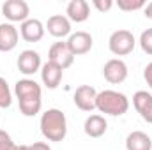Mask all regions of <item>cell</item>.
I'll return each instance as SVG.
<instances>
[{"instance_id": "22", "label": "cell", "mask_w": 152, "mask_h": 150, "mask_svg": "<svg viewBox=\"0 0 152 150\" xmlns=\"http://www.w3.org/2000/svg\"><path fill=\"white\" fill-rule=\"evenodd\" d=\"M0 150H18V145L12 141L11 134L4 129H0Z\"/></svg>"}, {"instance_id": "4", "label": "cell", "mask_w": 152, "mask_h": 150, "mask_svg": "<svg viewBox=\"0 0 152 150\" xmlns=\"http://www.w3.org/2000/svg\"><path fill=\"white\" fill-rule=\"evenodd\" d=\"M134 46H136V39L133 36V32H129L126 28L115 30L108 39V48L115 57H126V55L133 53Z\"/></svg>"}, {"instance_id": "27", "label": "cell", "mask_w": 152, "mask_h": 150, "mask_svg": "<svg viewBox=\"0 0 152 150\" xmlns=\"http://www.w3.org/2000/svg\"><path fill=\"white\" fill-rule=\"evenodd\" d=\"M18 150H30V145H18Z\"/></svg>"}, {"instance_id": "13", "label": "cell", "mask_w": 152, "mask_h": 150, "mask_svg": "<svg viewBox=\"0 0 152 150\" xmlns=\"http://www.w3.org/2000/svg\"><path fill=\"white\" fill-rule=\"evenodd\" d=\"M39 73H41V81H42V85H44L46 88H50V90H55V88L60 85V81H62L64 69L48 60L46 64H42V67H41Z\"/></svg>"}, {"instance_id": "6", "label": "cell", "mask_w": 152, "mask_h": 150, "mask_svg": "<svg viewBox=\"0 0 152 150\" xmlns=\"http://www.w3.org/2000/svg\"><path fill=\"white\" fill-rule=\"evenodd\" d=\"M127 64L122 58H112L103 66V76L108 83L112 85H120L127 79Z\"/></svg>"}, {"instance_id": "11", "label": "cell", "mask_w": 152, "mask_h": 150, "mask_svg": "<svg viewBox=\"0 0 152 150\" xmlns=\"http://www.w3.org/2000/svg\"><path fill=\"white\" fill-rule=\"evenodd\" d=\"M46 30L50 36L57 39H64V37H69L73 32H71V21L67 20V16L64 14H53L48 18L46 21Z\"/></svg>"}, {"instance_id": "3", "label": "cell", "mask_w": 152, "mask_h": 150, "mask_svg": "<svg viewBox=\"0 0 152 150\" xmlns=\"http://www.w3.org/2000/svg\"><path fill=\"white\" fill-rule=\"evenodd\" d=\"M96 110L110 117H122L129 110V99L117 90H101L96 97Z\"/></svg>"}, {"instance_id": "14", "label": "cell", "mask_w": 152, "mask_h": 150, "mask_svg": "<svg viewBox=\"0 0 152 150\" xmlns=\"http://www.w3.org/2000/svg\"><path fill=\"white\" fill-rule=\"evenodd\" d=\"M20 42V32L12 23H0V51L9 53Z\"/></svg>"}, {"instance_id": "9", "label": "cell", "mask_w": 152, "mask_h": 150, "mask_svg": "<svg viewBox=\"0 0 152 150\" xmlns=\"http://www.w3.org/2000/svg\"><path fill=\"white\" fill-rule=\"evenodd\" d=\"M16 64H18L20 73L25 74V76L36 74L37 71H41V67H42L41 55H39L37 51H34V50H25V51H21Z\"/></svg>"}, {"instance_id": "25", "label": "cell", "mask_w": 152, "mask_h": 150, "mask_svg": "<svg viewBox=\"0 0 152 150\" xmlns=\"http://www.w3.org/2000/svg\"><path fill=\"white\" fill-rule=\"evenodd\" d=\"M30 150H51V147L46 141H36L30 145Z\"/></svg>"}, {"instance_id": "15", "label": "cell", "mask_w": 152, "mask_h": 150, "mask_svg": "<svg viewBox=\"0 0 152 150\" xmlns=\"http://www.w3.org/2000/svg\"><path fill=\"white\" fill-rule=\"evenodd\" d=\"M133 106L136 113L147 122L152 124V94L147 90H138L133 95Z\"/></svg>"}, {"instance_id": "12", "label": "cell", "mask_w": 152, "mask_h": 150, "mask_svg": "<svg viewBox=\"0 0 152 150\" xmlns=\"http://www.w3.org/2000/svg\"><path fill=\"white\" fill-rule=\"evenodd\" d=\"M44 32H46V27L37 18H28L20 27V36L27 42H39L41 39L44 37Z\"/></svg>"}, {"instance_id": "18", "label": "cell", "mask_w": 152, "mask_h": 150, "mask_svg": "<svg viewBox=\"0 0 152 150\" xmlns=\"http://www.w3.org/2000/svg\"><path fill=\"white\" fill-rule=\"evenodd\" d=\"M126 150H152L151 136L143 131H133L126 138Z\"/></svg>"}, {"instance_id": "10", "label": "cell", "mask_w": 152, "mask_h": 150, "mask_svg": "<svg viewBox=\"0 0 152 150\" xmlns=\"http://www.w3.org/2000/svg\"><path fill=\"white\" fill-rule=\"evenodd\" d=\"M67 46L71 50V53L78 57V55H85L92 50V44H94V39L88 32H83V30H78L75 34H71L67 37Z\"/></svg>"}, {"instance_id": "7", "label": "cell", "mask_w": 152, "mask_h": 150, "mask_svg": "<svg viewBox=\"0 0 152 150\" xmlns=\"http://www.w3.org/2000/svg\"><path fill=\"white\" fill-rule=\"evenodd\" d=\"M48 60L53 62V64H57L58 67H62V69L66 71V69H69V67L73 66V62H75V55L71 53L67 42L58 41V42H53V44L50 46Z\"/></svg>"}, {"instance_id": "1", "label": "cell", "mask_w": 152, "mask_h": 150, "mask_svg": "<svg viewBox=\"0 0 152 150\" xmlns=\"http://www.w3.org/2000/svg\"><path fill=\"white\" fill-rule=\"evenodd\" d=\"M14 95L20 104V111L25 117H36L42 108V88L36 79L23 78L14 85Z\"/></svg>"}, {"instance_id": "21", "label": "cell", "mask_w": 152, "mask_h": 150, "mask_svg": "<svg viewBox=\"0 0 152 150\" xmlns=\"http://www.w3.org/2000/svg\"><path fill=\"white\" fill-rule=\"evenodd\" d=\"M140 48L143 50V53L152 55V28H147L142 32L140 36Z\"/></svg>"}, {"instance_id": "2", "label": "cell", "mask_w": 152, "mask_h": 150, "mask_svg": "<svg viewBox=\"0 0 152 150\" xmlns=\"http://www.w3.org/2000/svg\"><path fill=\"white\" fill-rule=\"evenodd\" d=\"M39 127L48 141H62L67 136V118L58 108H50L41 115Z\"/></svg>"}, {"instance_id": "26", "label": "cell", "mask_w": 152, "mask_h": 150, "mask_svg": "<svg viewBox=\"0 0 152 150\" xmlns=\"http://www.w3.org/2000/svg\"><path fill=\"white\" fill-rule=\"evenodd\" d=\"M143 14H145V18L152 20V2H149V4L143 7Z\"/></svg>"}, {"instance_id": "8", "label": "cell", "mask_w": 152, "mask_h": 150, "mask_svg": "<svg viewBox=\"0 0 152 150\" xmlns=\"http://www.w3.org/2000/svg\"><path fill=\"white\" fill-rule=\"evenodd\" d=\"M96 97H97V90L90 85H80L75 90L73 101H75L76 108L81 111H94L96 110Z\"/></svg>"}, {"instance_id": "20", "label": "cell", "mask_w": 152, "mask_h": 150, "mask_svg": "<svg viewBox=\"0 0 152 150\" xmlns=\"http://www.w3.org/2000/svg\"><path fill=\"white\" fill-rule=\"evenodd\" d=\"M147 5L145 0H118L117 7L124 12H133V11H140Z\"/></svg>"}, {"instance_id": "16", "label": "cell", "mask_w": 152, "mask_h": 150, "mask_svg": "<svg viewBox=\"0 0 152 150\" xmlns=\"http://www.w3.org/2000/svg\"><path fill=\"white\" fill-rule=\"evenodd\" d=\"M66 16L69 21L75 23H83L90 16V5L87 0H71L66 9Z\"/></svg>"}, {"instance_id": "5", "label": "cell", "mask_w": 152, "mask_h": 150, "mask_svg": "<svg viewBox=\"0 0 152 150\" xmlns=\"http://www.w3.org/2000/svg\"><path fill=\"white\" fill-rule=\"evenodd\" d=\"M2 14L11 23H23L30 16V7L25 0H7L2 5Z\"/></svg>"}, {"instance_id": "17", "label": "cell", "mask_w": 152, "mask_h": 150, "mask_svg": "<svg viewBox=\"0 0 152 150\" xmlns=\"http://www.w3.org/2000/svg\"><path fill=\"white\" fill-rule=\"evenodd\" d=\"M83 131L88 138H101L108 131V122L103 115H90L83 124Z\"/></svg>"}, {"instance_id": "19", "label": "cell", "mask_w": 152, "mask_h": 150, "mask_svg": "<svg viewBox=\"0 0 152 150\" xmlns=\"http://www.w3.org/2000/svg\"><path fill=\"white\" fill-rule=\"evenodd\" d=\"M11 104H12V92H11L5 78L0 76V108L7 110V108H11Z\"/></svg>"}, {"instance_id": "24", "label": "cell", "mask_w": 152, "mask_h": 150, "mask_svg": "<svg viewBox=\"0 0 152 150\" xmlns=\"http://www.w3.org/2000/svg\"><path fill=\"white\" fill-rule=\"evenodd\" d=\"M143 79L147 81L149 88L152 90V62H149V64L145 66V69H143Z\"/></svg>"}, {"instance_id": "23", "label": "cell", "mask_w": 152, "mask_h": 150, "mask_svg": "<svg viewBox=\"0 0 152 150\" xmlns=\"http://www.w3.org/2000/svg\"><path fill=\"white\" fill-rule=\"evenodd\" d=\"M92 5L99 11V12H108L113 7V0H92Z\"/></svg>"}]
</instances>
